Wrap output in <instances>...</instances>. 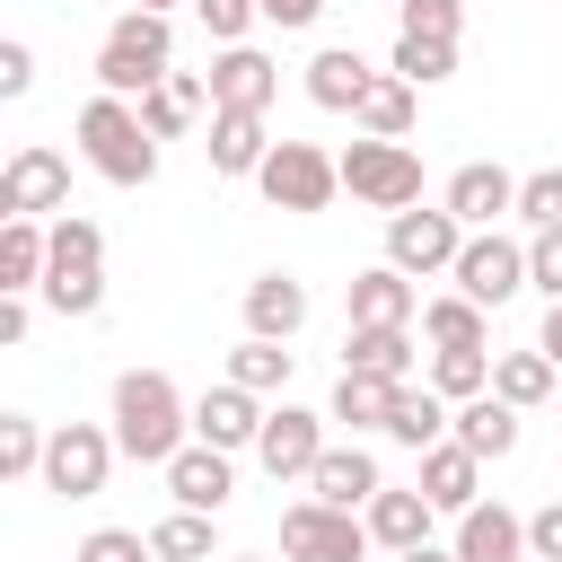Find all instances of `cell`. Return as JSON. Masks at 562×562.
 I'll return each instance as SVG.
<instances>
[{"instance_id":"cell-43","label":"cell","mask_w":562,"mask_h":562,"mask_svg":"<svg viewBox=\"0 0 562 562\" xmlns=\"http://www.w3.org/2000/svg\"><path fill=\"white\" fill-rule=\"evenodd\" d=\"M527 281H536L544 299H562V228H544V237H527Z\"/></svg>"},{"instance_id":"cell-50","label":"cell","mask_w":562,"mask_h":562,"mask_svg":"<svg viewBox=\"0 0 562 562\" xmlns=\"http://www.w3.org/2000/svg\"><path fill=\"white\" fill-rule=\"evenodd\" d=\"M132 9H158V18H167V0H132Z\"/></svg>"},{"instance_id":"cell-40","label":"cell","mask_w":562,"mask_h":562,"mask_svg":"<svg viewBox=\"0 0 562 562\" xmlns=\"http://www.w3.org/2000/svg\"><path fill=\"white\" fill-rule=\"evenodd\" d=\"M70 562H158V544L149 536H132V527H97V536H79V553Z\"/></svg>"},{"instance_id":"cell-11","label":"cell","mask_w":562,"mask_h":562,"mask_svg":"<svg viewBox=\"0 0 562 562\" xmlns=\"http://www.w3.org/2000/svg\"><path fill=\"white\" fill-rule=\"evenodd\" d=\"M255 457H263V474H272V483H307V474H316V457H325V413L272 404V413H263Z\"/></svg>"},{"instance_id":"cell-26","label":"cell","mask_w":562,"mask_h":562,"mask_svg":"<svg viewBox=\"0 0 562 562\" xmlns=\"http://www.w3.org/2000/svg\"><path fill=\"white\" fill-rule=\"evenodd\" d=\"M211 167L220 176H263V158H272V132H263V114H211Z\"/></svg>"},{"instance_id":"cell-13","label":"cell","mask_w":562,"mask_h":562,"mask_svg":"<svg viewBox=\"0 0 562 562\" xmlns=\"http://www.w3.org/2000/svg\"><path fill=\"white\" fill-rule=\"evenodd\" d=\"M61 202H70V167H61V149L26 140V149L9 158V176H0V211H9V220H44V211H61Z\"/></svg>"},{"instance_id":"cell-9","label":"cell","mask_w":562,"mask_h":562,"mask_svg":"<svg viewBox=\"0 0 562 562\" xmlns=\"http://www.w3.org/2000/svg\"><path fill=\"white\" fill-rule=\"evenodd\" d=\"M457 255H465V220L439 202V211H395L386 220V263L395 272H457Z\"/></svg>"},{"instance_id":"cell-47","label":"cell","mask_w":562,"mask_h":562,"mask_svg":"<svg viewBox=\"0 0 562 562\" xmlns=\"http://www.w3.org/2000/svg\"><path fill=\"white\" fill-rule=\"evenodd\" d=\"M26 325H35V307L26 299H0V342H26Z\"/></svg>"},{"instance_id":"cell-52","label":"cell","mask_w":562,"mask_h":562,"mask_svg":"<svg viewBox=\"0 0 562 562\" xmlns=\"http://www.w3.org/2000/svg\"><path fill=\"white\" fill-rule=\"evenodd\" d=\"M553 404H562V395H553Z\"/></svg>"},{"instance_id":"cell-38","label":"cell","mask_w":562,"mask_h":562,"mask_svg":"<svg viewBox=\"0 0 562 562\" xmlns=\"http://www.w3.org/2000/svg\"><path fill=\"white\" fill-rule=\"evenodd\" d=\"M149 544H158V562H211V518L202 509H176V518L149 527Z\"/></svg>"},{"instance_id":"cell-42","label":"cell","mask_w":562,"mask_h":562,"mask_svg":"<svg viewBox=\"0 0 562 562\" xmlns=\"http://www.w3.org/2000/svg\"><path fill=\"white\" fill-rule=\"evenodd\" d=\"M193 18L211 26V44H246V26H255L263 9H255V0H193Z\"/></svg>"},{"instance_id":"cell-29","label":"cell","mask_w":562,"mask_h":562,"mask_svg":"<svg viewBox=\"0 0 562 562\" xmlns=\"http://www.w3.org/2000/svg\"><path fill=\"white\" fill-rule=\"evenodd\" d=\"M457 448H474L483 465L492 457H509L518 448V404H501V395H474V404H457V430H448Z\"/></svg>"},{"instance_id":"cell-36","label":"cell","mask_w":562,"mask_h":562,"mask_svg":"<svg viewBox=\"0 0 562 562\" xmlns=\"http://www.w3.org/2000/svg\"><path fill=\"white\" fill-rule=\"evenodd\" d=\"M44 448H53V430H35L26 413H0V474H9V483L44 474Z\"/></svg>"},{"instance_id":"cell-41","label":"cell","mask_w":562,"mask_h":562,"mask_svg":"<svg viewBox=\"0 0 562 562\" xmlns=\"http://www.w3.org/2000/svg\"><path fill=\"white\" fill-rule=\"evenodd\" d=\"M457 26H465V0H404V35L457 44Z\"/></svg>"},{"instance_id":"cell-1","label":"cell","mask_w":562,"mask_h":562,"mask_svg":"<svg viewBox=\"0 0 562 562\" xmlns=\"http://www.w3.org/2000/svg\"><path fill=\"white\" fill-rule=\"evenodd\" d=\"M184 430H193V404L176 395V378H158V369H123L114 378V448L132 465H167L184 448Z\"/></svg>"},{"instance_id":"cell-17","label":"cell","mask_w":562,"mask_h":562,"mask_svg":"<svg viewBox=\"0 0 562 562\" xmlns=\"http://www.w3.org/2000/svg\"><path fill=\"white\" fill-rule=\"evenodd\" d=\"M448 211H457V220H465V237H474V228H492L501 211H518V176H509V167H492V158H474V167H457V176H448Z\"/></svg>"},{"instance_id":"cell-25","label":"cell","mask_w":562,"mask_h":562,"mask_svg":"<svg viewBox=\"0 0 562 562\" xmlns=\"http://www.w3.org/2000/svg\"><path fill=\"white\" fill-rule=\"evenodd\" d=\"M211 105V79H193V70H167L149 97H140V123H149V140H176V132H193V114Z\"/></svg>"},{"instance_id":"cell-35","label":"cell","mask_w":562,"mask_h":562,"mask_svg":"<svg viewBox=\"0 0 562 562\" xmlns=\"http://www.w3.org/2000/svg\"><path fill=\"white\" fill-rule=\"evenodd\" d=\"M430 395H448V404L492 395V360H483V351H439V360H430Z\"/></svg>"},{"instance_id":"cell-28","label":"cell","mask_w":562,"mask_h":562,"mask_svg":"<svg viewBox=\"0 0 562 562\" xmlns=\"http://www.w3.org/2000/svg\"><path fill=\"white\" fill-rule=\"evenodd\" d=\"M492 395L518 404V413H536V404L562 395V369H553L544 351H501V360H492Z\"/></svg>"},{"instance_id":"cell-20","label":"cell","mask_w":562,"mask_h":562,"mask_svg":"<svg viewBox=\"0 0 562 562\" xmlns=\"http://www.w3.org/2000/svg\"><path fill=\"white\" fill-rule=\"evenodd\" d=\"M378 88V70L351 53V44H325L316 61H307V97L325 105V114H360V97Z\"/></svg>"},{"instance_id":"cell-21","label":"cell","mask_w":562,"mask_h":562,"mask_svg":"<svg viewBox=\"0 0 562 562\" xmlns=\"http://www.w3.org/2000/svg\"><path fill=\"white\" fill-rule=\"evenodd\" d=\"M44 272H53V228L44 220H9L0 228V299L44 290Z\"/></svg>"},{"instance_id":"cell-44","label":"cell","mask_w":562,"mask_h":562,"mask_svg":"<svg viewBox=\"0 0 562 562\" xmlns=\"http://www.w3.org/2000/svg\"><path fill=\"white\" fill-rule=\"evenodd\" d=\"M527 553H536V562H562V492L527 518Z\"/></svg>"},{"instance_id":"cell-4","label":"cell","mask_w":562,"mask_h":562,"mask_svg":"<svg viewBox=\"0 0 562 562\" xmlns=\"http://www.w3.org/2000/svg\"><path fill=\"white\" fill-rule=\"evenodd\" d=\"M44 307H53V316H97V307H105V237H97V220H79V211L53 220Z\"/></svg>"},{"instance_id":"cell-10","label":"cell","mask_w":562,"mask_h":562,"mask_svg":"<svg viewBox=\"0 0 562 562\" xmlns=\"http://www.w3.org/2000/svg\"><path fill=\"white\" fill-rule=\"evenodd\" d=\"M448 281H457V290H465L474 307H501V299H518V290H527V246H509V237H492V228H474Z\"/></svg>"},{"instance_id":"cell-33","label":"cell","mask_w":562,"mask_h":562,"mask_svg":"<svg viewBox=\"0 0 562 562\" xmlns=\"http://www.w3.org/2000/svg\"><path fill=\"white\" fill-rule=\"evenodd\" d=\"M351 123H360L369 140H404V132H413V79H395V70H386V79L360 97V114H351Z\"/></svg>"},{"instance_id":"cell-46","label":"cell","mask_w":562,"mask_h":562,"mask_svg":"<svg viewBox=\"0 0 562 562\" xmlns=\"http://www.w3.org/2000/svg\"><path fill=\"white\" fill-rule=\"evenodd\" d=\"M255 9H263L272 26H316V18H325V0H255Z\"/></svg>"},{"instance_id":"cell-2","label":"cell","mask_w":562,"mask_h":562,"mask_svg":"<svg viewBox=\"0 0 562 562\" xmlns=\"http://www.w3.org/2000/svg\"><path fill=\"white\" fill-rule=\"evenodd\" d=\"M176 70V35L158 9H123L97 44V97H149L158 79Z\"/></svg>"},{"instance_id":"cell-34","label":"cell","mask_w":562,"mask_h":562,"mask_svg":"<svg viewBox=\"0 0 562 562\" xmlns=\"http://www.w3.org/2000/svg\"><path fill=\"white\" fill-rule=\"evenodd\" d=\"M228 386H246V395L290 386V351H281V342H263V334H246V342L228 351Z\"/></svg>"},{"instance_id":"cell-45","label":"cell","mask_w":562,"mask_h":562,"mask_svg":"<svg viewBox=\"0 0 562 562\" xmlns=\"http://www.w3.org/2000/svg\"><path fill=\"white\" fill-rule=\"evenodd\" d=\"M35 88V53L26 44H0V97H26Z\"/></svg>"},{"instance_id":"cell-27","label":"cell","mask_w":562,"mask_h":562,"mask_svg":"<svg viewBox=\"0 0 562 562\" xmlns=\"http://www.w3.org/2000/svg\"><path fill=\"white\" fill-rule=\"evenodd\" d=\"M342 369H360V378H413V325H351V342H342Z\"/></svg>"},{"instance_id":"cell-7","label":"cell","mask_w":562,"mask_h":562,"mask_svg":"<svg viewBox=\"0 0 562 562\" xmlns=\"http://www.w3.org/2000/svg\"><path fill=\"white\" fill-rule=\"evenodd\" d=\"M114 430H97V422H61L53 430V448H44V492H61V501H97L105 492V474H114Z\"/></svg>"},{"instance_id":"cell-22","label":"cell","mask_w":562,"mask_h":562,"mask_svg":"<svg viewBox=\"0 0 562 562\" xmlns=\"http://www.w3.org/2000/svg\"><path fill=\"white\" fill-rule=\"evenodd\" d=\"M413 307H422L413 272H395V263L351 272V325H413Z\"/></svg>"},{"instance_id":"cell-19","label":"cell","mask_w":562,"mask_h":562,"mask_svg":"<svg viewBox=\"0 0 562 562\" xmlns=\"http://www.w3.org/2000/svg\"><path fill=\"white\" fill-rule=\"evenodd\" d=\"M457 562H527V518L501 501H474L457 518Z\"/></svg>"},{"instance_id":"cell-30","label":"cell","mask_w":562,"mask_h":562,"mask_svg":"<svg viewBox=\"0 0 562 562\" xmlns=\"http://www.w3.org/2000/svg\"><path fill=\"white\" fill-rule=\"evenodd\" d=\"M422 334H430V351H483V342H492V325H483V307H474L465 290L430 299V307H422Z\"/></svg>"},{"instance_id":"cell-3","label":"cell","mask_w":562,"mask_h":562,"mask_svg":"<svg viewBox=\"0 0 562 562\" xmlns=\"http://www.w3.org/2000/svg\"><path fill=\"white\" fill-rule=\"evenodd\" d=\"M79 149H88V167L105 184H149L158 176V140H149L132 97H88L79 105Z\"/></svg>"},{"instance_id":"cell-32","label":"cell","mask_w":562,"mask_h":562,"mask_svg":"<svg viewBox=\"0 0 562 562\" xmlns=\"http://www.w3.org/2000/svg\"><path fill=\"white\" fill-rule=\"evenodd\" d=\"M448 430H457V413H448V395H430V386H422V395L404 386L395 413H386V439H404V448H439Z\"/></svg>"},{"instance_id":"cell-18","label":"cell","mask_w":562,"mask_h":562,"mask_svg":"<svg viewBox=\"0 0 562 562\" xmlns=\"http://www.w3.org/2000/svg\"><path fill=\"white\" fill-rule=\"evenodd\" d=\"M193 439H202V448H255V439H263V404L220 378V386L193 404Z\"/></svg>"},{"instance_id":"cell-24","label":"cell","mask_w":562,"mask_h":562,"mask_svg":"<svg viewBox=\"0 0 562 562\" xmlns=\"http://www.w3.org/2000/svg\"><path fill=\"white\" fill-rule=\"evenodd\" d=\"M360 518H369V544H386V553H413V544H430V518H439V509H430L422 492H395V483H386V492H378Z\"/></svg>"},{"instance_id":"cell-6","label":"cell","mask_w":562,"mask_h":562,"mask_svg":"<svg viewBox=\"0 0 562 562\" xmlns=\"http://www.w3.org/2000/svg\"><path fill=\"white\" fill-rule=\"evenodd\" d=\"M263 202L272 211H325L334 193H342V167L316 149V140H272V158H263Z\"/></svg>"},{"instance_id":"cell-37","label":"cell","mask_w":562,"mask_h":562,"mask_svg":"<svg viewBox=\"0 0 562 562\" xmlns=\"http://www.w3.org/2000/svg\"><path fill=\"white\" fill-rule=\"evenodd\" d=\"M395 79H413V88H439L448 70H457V44H430V35H395V61H386Z\"/></svg>"},{"instance_id":"cell-12","label":"cell","mask_w":562,"mask_h":562,"mask_svg":"<svg viewBox=\"0 0 562 562\" xmlns=\"http://www.w3.org/2000/svg\"><path fill=\"white\" fill-rule=\"evenodd\" d=\"M202 79H211V114H263L272 88H281V61L255 53V44H220V61Z\"/></svg>"},{"instance_id":"cell-23","label":"cell","mask_w":562,"mask_h":562,"mask_svg":"<svg viewBox=\"0 0 562 562\" xmlns=\"http://www.w3.org/2000/svg\"><path fill=\"white\" fill-rule=\"evenodd\" d=\"M307 325V290L290 281V272H263V281H246V334H263V342H290Z\"/></svg>"},{"instance_id":"cell-39","label":"cell","mask_w":562,"mask_h":562,"mask_svg":"<svg viewBox=\"0 0 562 562\" xmlns=\"http://www.w3.org/2000/svg\"><path fill=\"white\" fill-rule=\"evenodd\" d=\"M518 220L544 237V228H562V167H536V176H518Z\"/></svg>"},{"instance_id":"cell-14","label":"cell","mask_w":562,"mask_h":562,"mask_svg":"<svg viewBox=\"0 0 562 562\" xmlns=\"http://www.w3.org/2000/svg\"><path fill=\"white\" fill-rule=\"evenodd\" d=\"M439 518H465L474 501H483V457L474 448H457V439H439V448H422V483H413Z\"/></svg>"},{"instance_id":"cell-8","label":"cell","mask_w":562,"mask_h":562,"mask_svg":"<svg viewBox=\"0 0 562 562\" xmlns=\"http://www.w3.org/2000/svg\"><path fill=\"white\" fill-rule=\"evenodd\" d=\"M281 553L290 562H360L369 553V518L360 509H325V501H290L281 509Z\"/></svg>"},{"instance_id":"cell-16","label":"cell","mask_w":562,"mask_h":562,"mask_svg":"<svg viewBox=\"0 0 562 562\" xmlns=\"http://www.w3.org/2000/svg\"><path fill=\"white\" fill-rule=\"evenodd\" d=\"M167 492H176V509H202V518H220L228 509V492H237V474H228V448H176L167 457Z\"/></svg>"},{"instance_id":"cell-51","label":"cell","mask_w":562,"mask_h":562,"mask_svg":"<svg viewBox=\"0 0 562 562\" xmlns=\"http://www.w3.org/2000/svg\"><path fill=\"white\" fill-rule=\"evenodd\" d=\"M228 562H263V553H228Z\"/></svg>"},{"instance_id":"cell-5","label":"cell","mask_w":562,"mask_h":562,"mask_svg":"<svg viewBox=\"0 0 562 562\" xmlns=\"http://www.w3.org/2000/svg\"><path fill=\"white\" fill-rule=\"evenodd\" d=\"M334 167H342V193H351V202H369V211H386V220L422 202V158H413L404 140H369V132H360Z\"/></svg>"},{"instance_id":"cell-49","label":"cell","mask_w":562,"mask_h":562,"mask_svg":"<svg viewBox=\"0 0 562 562\" xmlns=\"http://www.w3.org/2000/svg\"><path fill=\"white\" fill-rule=\"evenodd\" d=\"M395 562H457V553H439V544H413V553H395Z\"/></svg>"},{"instance_id":"cell-31","label":"cell","mask_w":562,"mask_h":562,"mask_svg":"<svg viewBox=\"0 0 562 562\" xmlns=\"http://www.w3.org/2000/svg\"><path fill=\"white\" fill-rule=\"evenodd\" d=\"M395 378H360V369H342L334 378V422H351V430H386V413H395Z\"/></svg>"},{"instance_id":"cell-15","label":"cell","mask_w":562,"mask_h":562,"mask_svg":"<svg viewBox=\"0 0 562 562\" xmlns=\"http://www.w3.org/2000/svg\"><path fill=\"white\" fill-rule=\"evenodd\" d=\"M386 492V474H378V457L351 439V448H325L316 457V474H307V501H325V509H369Z\"/></svg>"},{"instance_id":"cell-48","label":"cell","mask_w":562,"mask_h":562,"mask_svg":"<svg viewBox=\"0 0 562 562\" xmlns=\"http://www.w3.org/2000/svg\"><path fill=\"white\" fill-rule=\"evenodd\" d=\"M536 351H544V360H553V369H562V299H553V307H544V334H536Z\"/></svg>"}]
</instances>
